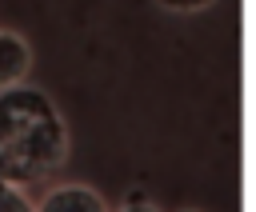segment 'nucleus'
<instances>
[{"mask_svg": "<svg viewBox=\"0 0 256 212\" xmlns=\"http://www.w3.org/2000/svg\"><path fill=\"white\" fill-rule=\"evenodd\" d=\"M160 8H168V12H204V8H212L216 0H156Z\"/></svg>", "mask_w": 256, "mask_h": 212, "instance_id": "nucleus-5", "label": "nucleus"}, {"mask_svg": "<svg viewBox=\"0 0 256 212\" xmlns=\"http://www.w3.org/2000/svg\"><path fill=\"white\" fill-rule=\"evenodd\" d=\"M184 212H192V208H184Z\"/></svg>", "mask_w": 256, "mask_h": 212, "instance_id": "nucleus-7", "label": "nucleus"}, {"mask_svg": "<svg viewBox=\"0 0 256 212\" xmlns=\"http://www.w3.org/2000/svg\"><path fill=\"white\" fill-rule=\"evenodd\" d=\"M0 212H32V200L24 196V188L4 176H0Z\"/></svg>", "mask_w": 256, "mask_h": 212, "instance_id": "nucleus-4", "label": "nucleus"}, {"mask_svg": "<svg viewBox=\"0 0 256 212\" xmlns=\"http://www.w3.org/2000/svg\"><path fill=\"white\" fill-rule=\"evenodd\" d=\"M120 212H160V208H152V204H144V200H136V204H124Z\"/></svg>", "mask_w": 256, "mask_h": 212, "instance_id": "nucleus-6", "label": "nucleus"}, {"mask_svg": "<svg viewBox=\"0 0 256 212\" xmlns=\"http://www.w3.org/2000/svg\"><path fill=\"white\" fill-rule=\"evenodd\" d=\"M32 60H36L32 44H28L20 32H12V28H0V88L28 80V72H32Z\"/></svg>", "mask_w": 256, "mask_h": 212, "instance_id": "nucleus-3", "label": "nucleus"}, {"mask_svg": "<svg viewBox=\"0 0 256 212\" xmlns=\"http://www.w3.org/2000/svg\"><path fill=\"white\" fill-rule=\"evenodd\" d=\"M68 120L56 100L20 80L0 88V176L12 184H44L68 160Z\"/></svg>", "mask_w": 256, "mask_h": 212, "instance_id": "nucleus-1", "label": "nucleus"}, {"mask_svg": "<svg viewBox=\"0 0 256 212\" xmlns=\"http://www.w3.org/2000/svg\"><path fill=\"white\" fill-rule=\"evenodd\" d=\"M32 212H108V204L88 184H56L44 192V200Z\"/></svg>", "mask_w": 256, "mask_h": 212, "instance_id": "nucleus-2", "label": "nucleus"}]
</instances>
